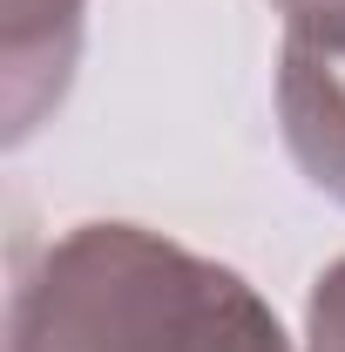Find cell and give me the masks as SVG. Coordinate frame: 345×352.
Listing matches in <instances>:
<instances>
[{
  "label": "cell",
  "mask_w": 345,
  "mask_h": 352,
  "mask_svg": "<svg viewBox=\"0 0 345 352\" xmlns=\"http://www.w3.org/2000/svg\"><path fill=\"white\" fill-rule=\"evenodd\" d=\"M7 352H291V339L244 271L149 223L88 217L21 264Z\"/></svg>",
  "instance_id": "1"
},
{
  "label": "cell",
  "mask_w": 345,
  "mask_h": 352,
  "mask_svg": "<svg viewBox=\"0 0 345 352\" xmlns=\"http://www.w3.org/2000/svg\"><path fill=\"white\" fill-rule=\"evenodd\" d=\"M88 0H0V109L7 149H21L68 102L82 61Z\"/></svg>",
  "instance_id": "2"
},
{
  "label": "cell",
  "mask_w": 345,
  "mask_h": 352,
  "mask_svg": "<svg viewBox=\"0 0 345 352\" xmlns=\"http://www.w3.org/2000/svg\"><path fill=\"white\" fill-rule=\"evenodd\" d=\"M278 122L304 183L345 204V34H285Z\"/></svg>",
  "instance_id": "3"
},
{
  "label": "cell",
  "mask_w": 345,
  "mask_h": 352,
  "mask_svg": "<svg viewBox=\"0 0 345 352\" xmlns=\"http://www.w3.org/2000/svg\"><path fill=\"white\" fill-rule=\"evenodd\" d=\"M304 352H345V258H332L311 278V298H304Z\"/></svg>",
  "instance_id": "4"
},
{
  "label": "cell",
  "mask_w": 345,
  "mask_h": 352,
  "mask_svg": "<svg viewBox=\"0 0 345 352\" xmlns=\"http://www.w3.org/2000/svg\"><path fill=\"white\" fill-rule=\"evenodd\" d=\"M285 34H345V0H271Z\"/></svg>",
  "instance_id": "5"
}]
</instances>
